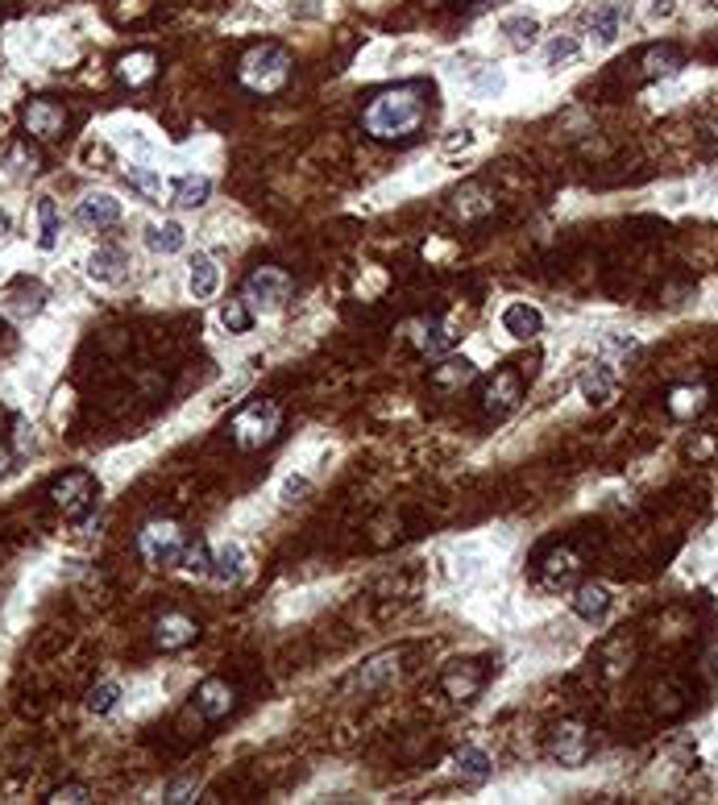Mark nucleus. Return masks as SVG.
Segmentation results:
<instances>
[{
  "instance_id": "f257e3e1",
  "label": "nucleus",
  "mask_w": 718,
  "mask_h": 805,
  "mask_svg": "<svg viewBox=\"0 0 718 805\" xmlns=\"http://www.w3.org/2000/svg\"><path fill=\"white\" fill-rule=\"evenodd\" d=\"M428 113H432V88L420 79H411V83H395V88L378 92L366 104L362 129L370 137H378V142H411L424 129Z\"/></svg>"
},
{
  "instance_id": "f03ea898",
  "label": "nucleus",
  "mask_w": 718,
  "mask_h": 805,
  "mask_svg": "<svg viewBox=\"0 0 718 805\" xmlns=\"http://www.w3.org/2000/svg\"><path fill=\"white\" fill-rule=\"evenodd\" d=\"M291 75V54L274 42H262L254 50H245L241 59V83L254 92H279Z\"/></svg>"
},
{
  "instance_id": "7ed1b4c3",
  "label": "nucleus",
  "mask_w": 718,
  "mask_h": 805,
  "mask_svg": "<svg viewBox=\"0 0 718 805\" xmlns=\"http://www.w3.org/2000/svg\"><path fill=\"white\" fill-rule=\"evenodd\" d=\"M233 440L241 444V449H262V444H270L274 436H279L283 428V411L274 399H250L237 415H233Z\"/></svg>"
},
{
  "instance_id": "20e7f679",
  "label": "nucleus",
  "mask_w": 718,
  "mask_h": 805,
  "mask_svg": "<svg viewBox=\"0 0 718 805\" xmlns=\"http://www.w3.org/2000/svg\"><path fill=\"white\" fill-rule=\"evenodd\" d=\"M183 548H187V536H183V527L171 523V519H150L142 532H137V552H142V561L154 565V569L179 565Z\"/></svg>"
},
{
  "instance_id": "39448f33",
  "label": "nucleus",
  "mask_w": 718,
  "mask_h": 805,
  "mask_svg": "<svg viewBox=\"0 0 718 805\" xmlns=\"http://www.w3.org/2000/svg\"><path fill=\"white\" fill-rule=\"evenodd\" d=\"M291 295H295V283H291V274L287 270H279V266H258L250 279H245V291H241V299L250 303L254 312H283L287 303H291Z\"/></svg>"
},
{
  "instance_id": "423d86ee",
  "label": "nucleus",
  "mask_w": 718,
  "mask_h": 805,
  "mask_svg": "<svg viewBox=\"0 0 718 805\" xmlns=\"http://www.w3.org/2000/svg\"><path fill=\"white\" fill-rule=\"evenodd\" d=\"M96 494H100V486H96V478L88 474V469H67V474L54 478V486H50L54 507H59L67 519H75V523H84V515L96 507Z\"/></svg>"
},
{
  "instance_id": "0eeeda50",
  "label": "nucleus",
  "mask_w": 718,
  "mask_h": 805,
  "mask_svg": "<svg viewBox=\"0 0 718 805\" xmlns=\"http://www.w3.org/2000/svg\"><path fill=\"white\" fill-rule=\"evenodd\" d=\"M548 756L557 760L561 768H582V764L590 760V731H586V723H577V718H565V723L552 727Z\"/></svg>"
},
{
  "instance_id": "6e6552de",
  "label": "nucleus",
  "mask_w": 718,
  "mask_h": 805,
  "mask_svg": "<svg viewBox=\"0 0 718 805\" xmlns=\"http://www.w3.org/2000/svg\"><path fill=\"white\" fill-rule=\"evenodd\" d=\"M523 403V378L515 370H494V378L482 386V411L494 420H507V415Z\"/></svg>"
},
{
  "instance_id": "1a4fd4ad",
  "label": "nucleus",
  "mask_w": 718,
  "mask_h": 805,
  "mask_svg": "<svg viewBox=\"0 0 718 805\" xmlns=\"http://www.w3.org/2000/svg\"><path fill=\"white\" fill-rule=\"evenodd\" d=\"M21 125H25V133H30V137H38V142H50V137H59V133H63V125H67V108H63L59 100L38 96V100H30V104L21 108Z\"/></svg>"
},
{
  "instance_id": "9d476101",
  "label": "nucleus",
  "mask_w": 718,
  "mask_h": 805,
  "mask_svg": "<svg viewBox=\"0 0 718 805\" xmlns=\"http://www.w3.org/2000/svg\"><path fill=\"white\" fill-rule=\"evenodd\" d=\"M121 220V200L108 196V191H88L84 200L75 204V225L88 229V233H100V229H113Z\"/></svg>"
},
{
  "instance_id": "9b49d317",
  "label": "nucleus",
  "mask_w": 718,
  "mask_h": 805,
  "mask_svg": "<svg viewBox=\"0 0 718 805\" xmlns=\"http://www.w3.org/2000/svg\"><path fill=\"white\" fill-rule=\"evenodd\" d=\"M88 279L100 287H121L129 279V249L125 245H96L88 258Z\"/></svg>"
},
{
  "instance_id": "f8f14e48",
  "label": "nucleus",
  "mask_w": 718,
  "mask_h": 805,
  "mask_svg": "<svg viewBox=\"0 0 718 805\" xmlns=\"http://www.w3.org/2000/svg\"><path fill=\"white\" fill-rule=\"evenodd\" d=\"M482 685H486V669L478 660H457L440 673V689H445L453 702H474L482 693Z\"/></svg>"
},
{
  "instance_id": "ddd939ff",
  "label": "nucleus",
  "mask_w": 718,
  "mask_h": 805,
  "mask_svg": "<svg viewBox=\"0 0 718 805\" xmlns=\"http://www.w3.org/2000/svg\"><path fill=\"white\" fill-rule=\"evenodd\" d=\"M577 573H582V557H577V552H573L569 544L548 548L544 557H540V581H544L548 590H565V586H573Z\"/></svg>"
},
{
  "instance_id": "4468645a",
  "label": "nucleus",
  "mask_w": 718,
  "mask_h": 805,
  "mask_svg": "<svg viewBox=\"0 0 718 805\" xmlns=\"http://www.w3.org/2000/svg\"><path fill=\"white\" fill-rule=\"evenodd\" d=\"M196 635H200L196 619L179 615V610H171V615H162V619L154 623V644H158L162 652H179V648H187V644H196Z\"/></svg>"
},
{
  "instance_id": "2eb2a0df",
  "label": "nucleus",
  "mask_w": 718,
  "mask_h": 805,
  "mask_svg": "<svg viewBox=\"0 0 718 805\" xmlns=\"http://www.w3.org/2000/svg\"><path fill=\"white\" fill-rule=\"evenodd\" d=\"M673 420H698V415L710 407V386L706 382H685V386H673L669 399H665Z\"/></svg>"
},
{
  "instance_id": "dca6fc26",
  "label": "nucleus",
  "mask_w": 718,
  "mask_h": 805,
  "mask_svg": "<svg viewBox=\"0 0 718 805\" xmlns=\"http://www.w3.org/2000/svg\"><path fill=\"white\" fill-rule=\"evenodd\" d=\"M474 378H478V366L469 362L465 353H445L432 366V386H436V391H461V386L474 382Z\"/></svg>"
},
{
  "instance_id": "f3484780",
  "label": "nucleus",
  "mask_w": 718,
  "mask_h": 805,
  "mask_svg": "<svg viewBox=\"0 0 718 805\" xmlns=\"http://www.w3.org/2000/svg\"><path fill=\"white\" fill-rule=\"evenodd\" d=\"M615 370L606 366V362H594V366H586V374L577 378V391H582V399L590 403V407H606L615 399Z\"/></svg>"
},
{
  "instance_id": "a211bd4d",
  "label": "nucleus",
  "mask_w": 718,
  "mask_h": 805,
  "mask_svg": "<svg viewBox=\"0 0 718 805\" xmlns=\"http://www.w3.org/2000/svg\"><path fill=\"white\" fill-rule=\"evenodd\" d=\"M208 577L216 581V586H237V581L245 577V548L225 540L220 548H212V569Z\"/></svg>"
},
{
  "instance_id": "6ab92c4d",
  "label": "nucleus",
  "mask_w": 718,
  "mask_h": 805,
  "mask_svg": "<svg viewBox=\"0 0 718 805\" xmlns=\"http://www.w3.org/2000/svg\"><path fill=\"white\" fill-rule=\"evenodd\" d=\"M453 772H457L461 785H486L490 776H494V760L482 752L478 743H465L461 752L453 756Z\"/></svg>"
},
{
  "instance_id": "aec40b11",
  "label": "nucleus",
  "mask_w": 718,
  "mask_h": 805,
  "mask_svg": "<svg viewBox=\"0 0 718 805\" xmlns=\"http://www.w3.org/2000/svg\"><path fill=\"white\" fill-rule=\"evenodd\" d=\"M233 706H237V693H233L229 681L208 677V681L196 689V710H200L204 718H225Z\"/></svg>"
},
{
  "instance_id": "412c9836",
  "label": "nucleus",
  "mask_w": 718,
  "mask_h": 805,
  "mask_svg": "<svg viewBox=\"0 0 718 805\" xmlns=\"http://www.w3.org/2000/svg\"><path fill=\"white\" fill-rule=\"evenodd\" d=\"M503 328L511 332L515 341H536L544 332V316H540V308H532V303H507L503 308Z\"/></svg>"
},
{
  "instance_id": "4be33fe9",
  "label": "nucleus",
  "mask_w": 718,
  "mask_h": 805,
  "mask_svg": "<svg viewBox=\"0 0 718 805\" xmlns=\"http://www.w3.org/2000/svg\"><path fill=\"white\" fill-rule=\"evenodd\" d=\"M187 291H191L196 303H204V299H212L220 291V266L208 254H196L187 262Z\"/></svg>"
},
{
  "instance_id": "5701e85b",
  "label": "nucleus",
  "mask_w": 718,
  "mask_h": 805,
  "mask_svg": "<svg viewBox=\"0 0 718 805\" xmlns=\"http://www.w3.org/2000/svg\"><path fill=\"white\" fill-rule=\"evenodd\" d=\"M606 610H611V590L598 586V581H586V586L573 590V615L586 623H602Z\"/></svg>"
},
{
  "instance_id": "b1692460",
  "label": "nucleus",
  "mask_w": 718,
  "mask_h": 805,
  "mask_svg": "<svg viewBox=\"0 0 718 805\" xmlns=\"http://www.w3.org/2000/svg\"><path fill=\"white\" fill-rule=\"evenodd\" d=\"M125 183H129V191H137V200H146V204H171V200H167V196H171V183L162 179L158 171H150V166H129Z\"/></svg>"
},
{
  "instance_id": "393cba45",
  "label": "nucleus",
  "mask_w": 718,
  "mask_h": 805,
  "mask_svg": "<svg viewBox=\"0 0 718 805\" xmlns=\"http://www.w3.org/2000/svg\"><path fill=\"white\" fill-rule=\"evenodd\" d=\"M586 25H590V38L598 46H611L619 38V30H623V5H615V0H602V5L590 9Z\"/></svg>"
},
{
  "instance_id": "a878e982",
  "label": "nucleus",
  "mask_w": 718,
  "mask_h": 805,
  "mask_svg": "<svg viewBox=\"0 0 718 805\" xmlns=\"http://www.w3.org/2000/svg\"><path fill=\"white\" fill-rule=\"evenodd\" d=\"M416 349L428 357V362H440L449 349H453V332L440 324L436 316H428V320H420L416 324Z\"/></svg>"
},
{
  "instance_id": "bb28decb",
  "label": "nucleus",
  "mask_w": 718,
  "mask_h": 805,
  "mask_svg": "<svg viewBox=\"0 0 718 805\" xmlns=\"http://www.w3.org/2000/svg\"><path fill=\"white\" fill-rule=\"evenodd\" d=\"M183 245H187V229L179 225V220H162V225H146V249H150V254L171 258V254H179Z\"/></svg>"
},
{
  "instance_id": "cd10ccee",
  "label": "nucleus",
  "mask_w": 718,
  "mask_h": 805,
  "mask_svg": "<svg viewBox=\"0 0 718 805\" xmlns=\"http://www.w3.org/2000/svg\"><path fill=\"white\" fill-rule=\"evenodd\" d=\"M499 34H503V42L511 46V50H532L536 46V38H540V21L536 17H528V13H515V17H503L499 21Z\"/></svg>"
},
{
  "instance_id": "c85d7f7f",
  "label": "nucleus",
  "mask_w": 718,
  "mask_h": 805,
  "mask_svg": "<svg viewBox=\"0 0 718 805\" xmlns=\"http://www.w3.org/2000/svg\"><path fill=\"white\" fill-rule=\"evenodd\" d=\"M640 67H644L648 79H665V75H677V71L685 67V59H681V50H677L673 42H660V46H648V50H644Z\"/></svg>"
},
{
  "instance_id": "c756f323",
  "label": "nucleus",
  "mask_w": 718,
  "mask_h": 805,
  "mask_svg": "<svg viewBox=\"0 0 718 805\" xmlns=\"http://www.w3.org/2000/svg\"><path fill=\"white\" fill-rule=\"evenodd\" d=\"M212 196V179L208 175H179L171 183V204L175 208H204Z\"/></svg>"
},
{
  "instance_id": "7c9ffc66",
  "label": "nucleus",
  "mask_w": 718,
  "mask_h": 805,
  "mask_svg": "<svg viewBox=\"0 0 718 805\" xmlns=\"http://www.w3.org/2000/svg\"><path fill=\"white\" fill-rule=\"evenodd\" d=\"M38 249H50L59 245V237H63V212H59V204H54L50 196H38Z\"/></svg>"
},
{
  "instance_id": "2f4dec72",
  "label": "nucleus",
  "mask_w": 718,
  "mask_h": 805,
  "mask_svg": "<svg viewBox=\"0 0 718 805\" xmlns=\"http://www.w3.org/2000/svg\"><path fill=\"white\" fill-rule=\"evenodd\" d=\"M42 303H46V291H42L38 283H21L17 291L5 295V312H9L13 320H30V316L42 312Z\"/></svg>"
},
{
  "instance_id": "473e14b6",
  "label": "nucleus",
  "mask_w": 718,
  "mask_h": 805,
  "mask_svg": "<svg viewBox=\"0 0 718 805\" xmlns=\"http://www.w3.org/2000/svg\"><path fill=\"white\" fill-rule=\"evenodd\" d=\"M453 200H457L453 208H457V216H461V220H478V216H486V212L494 208V196H490V191H486V187H478V183H469V187H461V191H457V196H453Z\"/></svg>"
},
{
  "instance_id": "72a5a7b5",
  "label": "nucleus",
  "mask_w": 718,
  "mask_h": 805,
  "mask_svg": "<svg viewBox=\"0 0 718 805\" xmlns=\"http://www.w3.org/2000/svg\"><path fill=\"white\" fill-rule=\"evenodd\" d=\"M117 75L129 83V88H142V83L154 79V54L150 50H133L117 63Z\"/></svg>"
},
{
  "instance_id": "f704fd0d",
  "label": "nucleus",
  "mask_w": 718,
  "mask_h": 805,
  "mask_svg": "<svg viewBox=\"0 0 718 805\" xmlns=\"http://www.w3.org/2000/svg\"><path fill=\"white\" fill-rule=\"evenodd\" d=\"M577 59H582V42L569 38V34L552 38V42L544 46V67H548V71H565V67H573Z\"/></svg>"
},
{
  "instance_id": "c9c22d12",
  "label": "nucleus",
  "mask_w": 718,
  "mask_h": 805,
  "mask_svg": "<svg viewBox=\"0 0 718 805\" xmlns=\"http://www.w3.org/2000/svg\"><path fill=\"white\" fill-rule=\"evenodd\" d=\"M399 673V656H378L366 664V673H357V689L362 693H374L382 681H391Z\"/></svg>"
},
{
  "instance_id": "e433bc0d",
  "label": "nucleus",
  "mask_w": 718,
  "mask_h": 805,
  "mask_svg": "<svg viewBox=\"0 0 718 805\" xmlns=\"http://www.w3.org/2000/svg\"><path fill=\"white\" fill-rule=\"evenodd\" d=\"M220 324H225L233 337H245V332L254 328V308L245 299H225V308H220Z\"/></svg>"
},
{
  "instance_id": "4c0bfd02",
  "label": "nucleus",
  "mask_w": 718,
  "mask_h": 805,
  "mask_svg": "<svg viewBox=\"0 0 718 805\" xmlns=\"http://www.w3.org/2000/svg\"><path fill=\"white\" fill-rule=\"evenodd\" d=\"M5 166H9L13 175H34L38 166H42V154L30 146V137H25V142H13V146L5 150Z\"/></svg>"
},
{
  "instance_id": "58836bf2",
  "label": "nucleus",
  "mask_w": 718,
  "mask_h": 805,
  "mask_svg": "<svg viewBox=\"0 0 718 805\" xmlns=\"http://www.w3.org/2000/svg\"><path fill=\"white\" fill-rule=\"evenodd\" d=\"M179 569H183L187 577H208V569H212V548H208L204 540H187L183 557H179Z\"/></svg>"
},
{
  "instance_id": "ea45409f",
  "label": "nucleus",
  "mask_w": 718,
  "mask_h": 805,
  "mask_svg": "<svg viewBox=\"0 0 718 805\" xmlns=\"http://www.w3.org/2000/svg\"><path fill=\"white\" fill-rule=\"evenodd\" d=\"M117 706H121V685H117V681H104V685H96V689L88 693V714H96V718L113 714Z\"/></svg>"
},
{
  "instance_id": "a19ab883",
  "label": "nucleus",
  "mask_w": 718,
  "mask_h": 805,
  "mask_svg": "<svg viewBox=\"0 0 718 805\" xmlns=\"http://www.w3.org/2000/svg\"><path fill=\"white\" fill-rule=\"evenodd\" d=\"M196 793H200V776H175V781L162 785V801H167V805L196 801Z\"/></svg>"
},
{
  "instance_id": "79ce46f5",
  "label": "nucleus",
  "mask_w": 718,
  "mask_h": 805,
  "mask_svg": "<svg viewBox=\"0 0 718 805\" xmlns=\"http://www.w3.org/2000/svg\"><path fill=\"white\" fill-rule=\"evenodd\" d=\"M469 92H474L478 100H490V96H499L503 92V75L494 71V67H482L474 79H469Z\"/></svg>"
},
{
  "instance_id": "37998d69",
  "label": "nucleus",
  "mask_w": 718,
  "mask_h": 805,
  "mask_svg": "<svg viewBox=\"0 0 718 805\" xmlns=\"http://www.w3.org/2000/svg\"><path fill=\"white\" fill-rule=\"evenodd\" d=\"M46 801L50 805H84L88 801V785H59Z\"/></svg>"
},
{
  "instance_id": "c03bdc74",
  "label": "nucleus",
  "mask_w": 718,
  "mask_h": 805,
  "mask_svg": "<svg viewBox=\"0 0 718 805\" xmlns=\"http://www.w3.org/2000/svg\"><path fill=\"white\" fill-rule=\"evenodd\" d=\"M677 13V0H652V5H648V17L652 21H669Z\"/></svg>"
},
{
  "instance_id": "a18cd8bd",
  "label": "nucleus",
  "mask_w": 718,
  "mask_h": 805,
  "mask_svg": "<svg viewBox=\"0 0 718 805\" xmlns=\"http://www.w3.org/2000/svg\"><path fill=\"white\" fill-rule=\"evenodd\" d=\"M5 469H9V449L0 444V478H5Z\"/></svg>"
},
{
  "instance_id": "49530a36",
  "label": "nucleus",
  "mask_w": 718,
  "mask_h": 805,
  "mask_svg": "<svg viewBox=\"0 0 718 805\" xmlns=\"http://www.w3.org/2000/svg\"><path fill=\"white\" fill-rule=\"evenodd\" d=\"M0 237H9V212L0 208Z\"/></svg>"
},
{
  "instance_id": "de8ad7c7",
  "label": "nucleus",
  "mask_w": 718,
  "mask_h": 805,
  "mask_svg": "<svg viewBox=\"0 0 718 805\" xmlns=\"http://www.w3.org/2000/svg\"><path fill=\"white\" fill-rule=\"evenodd\" d=\"M710 5H714V9H718V0H710Z\"/></svg>"
}]
</instances>
